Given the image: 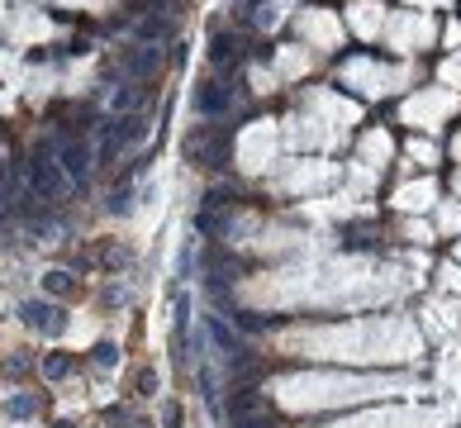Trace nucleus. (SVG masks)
<instances>
[{
    "instance_id": "nucleus-3",
    "label": "nucleus",
    "mask_w": 461,
    "mask_h": 428,
    "mask_svg": "<svg viewBox=\"0 0 461 428\" xmlns=\"http://www.w3.org/2000/svg\"><path fill=\"white\" fill-rule=\"evenodd\" d=\"M19 314H24V323L33 333H48V338H57V333L67 328V314H62L57 305H48V300H24Z\"/></svg>"
},
{
    "instance_id": "nucleus-1",
    "label": "nucleus",
    "mask_w": 461,
    "mask_h": 428,
    "mask_svg": "<svg viewBox=\"0 0 461 428\" xmlns=\"http://www.w3.org/2000/svg\"><path fill=\"white\" fill-rule=\"evenodd\" d=\"M29 190L38 195V200H48V205H62L67 200V171H62V162H57V148H33V158H29Z\"/></svg>"
},
{
    "instance_id": "nucleus-4",
    "label": "nucleus",
    "mask_w": 461,
    "mask_h": 428,
    "mask_svg": "<svg viewBox=\"0 0 461 428\" xmlns=\"http://www.w3.org/2000/svg\"><path fill=\"white\" fill-rule=\"evenodd\" d=\"M186 153L195 162H224V129H219V124H200V129L186 138Z\"/></svg>"
},
{
    "instance_id": "nucleus-6",
    "label": "nucleus",
    "mask_w": 461,
    "mask_h": 428,
    "mask_svg": "<svg viewBox=\"0 0 461 428\" xmlns=\"http://www.w3.org/2000/svg\"><path fill=\"white\" fill-rule=\"evenodd\" d=\"M228 409H233V424H238V419H247V414H262V400H257L252 385H238L233 400H228Z\"/></svg>"
},
{
    "instance_id": "nucleus-19",
    "label": "nucleus",
    "mask_w": 461,
    "mask_h": 428,
    "mask_svg": "<svg viewBox=\"0 0 461 428\" xmlns=\"http://www.w3.org/2000/svg\"><path fill=\"white\" fill-rule=\"evenodd\" d=\"M190 252H195V247L186 243V247H181V262H176V267H181V276H190Z\"/></svg>"
},
{
    "instance_id": "nucleus-20",
    "label": "nucleus",
    "mask_w": 461,
    "mask_h": 428,
    "mask_svg": "<svg viewBox=\"0 0 461 428\" xmlns=\"http://www.w3.org/2000/svg\"><path fill=\"white\" fill-rule=\"evenodd\" d=\"M53 428H77V424H72V419H57V424Z\"/></svg>"
},
{
    "instance_id": "nucleus-10",
    "label": "nucleus",
    "mask_w": 461,
    "mask_h": 428,
    "mask_svg": "<svg viewBox=\"0 0 461 428\" xmlns=\"http://www.w3.org/2000/svg\"><path fill=\"white\" fill-rule=\"evenodd\" d=\"M134 105H138V86L114 91V100H109V109H114V114H134Z\"/></svg>"
},
{
    "instance_id": "nucleus-15",
    "label": "nucleus",
    "mask_w": 461,
    "mask_h": 428,
    "mask_svg": "<svg viewBox=\"0 0 461 428\" xmlns=\"http://www.w3.org/2000/svg\"><path fill=\"white\" fill-rule=\"evenodd\" d=\"M228 195H233L228 186H214L210 195H205V210H219V205H228Z\"/></svg>"
},
{
    "instance_id": "nucleus-2",
    "label": "nucleus",
    "mask_w": 461,
    "mask_h": 428,
    "mask_svg": "<svg viewBox=\"0 0 461 428\" xmlns=\"http://www.w3.org/2000/svg\"><path fill=\"white\" fill-rule=\"evenodd\" d=\"M57 162H62V171H67V181H72V186H86L95 153L86 148L81 138H57Z\"/></svg>"
},
{
    "instance_id": "nucleus-14",
    "label": "nucleus",
    "mask_w": 461,
    "mask_h": 428,
    "mask_svg": "<svg viewBox=\"0 0 461 428\" xmlns=\"http://www.w3.org/2000/svg\"><path fill=\"white\" fill-rule=\"evenodd\" d=\"M95 362H100V367H114V362H119V348H114V343H95Z\"/></svg>"
},
{
    "instance_id": "nucleus-8",
    "label": "nucleus",
    "mask_w": 461,
    "mask_h": 428,
    "mask_svg": "<svg viewBox=\"0 0 461 428\" xmlns=\"http://www.w3.org/2000/svg\"><path fill=\"white\" fill-rule=\"evenodd\" d=\"M33 409H38V395H10L5 400V414L10 419H33Z\"/></svg>"
},
{
    "instance_id": "nucleus-9",
    "label": "nucleus",
    "mask_w": 461,
    "mask_h": 428,
    "mask_svg": "<svg viewBox=\"0 0 461 428\" xmlns=\"http://www.w3.org/2000/svg\"><path fill=\"white\" fill-rule=\"evenodd\" d=\"M43 376H48V381H62V376H72V357H67V352H53V357H43Z\"/></svg>"
},
{
    "instance_id": "nucleus-7",
    "label": "nucleus",
    "mask_w": 461,
    "mask_h": 428,
    "mask_svg": "<svg viewBox=\"0 0 461 428\" xmlns=\"http://www.w3.org/2000/svg\"><path fill=\"white\" fill-rule=\"evenodd\" d=\"M153 67H157V48H138L134 57H124V72L129 77H148Z\"/></svg>"
},
{
    "instance_id": "nucleus-17",
    "label": "nucleus",
    "mask_w": 461,
    "mask_h": 428,
    "mask_svg": "<svg viewBox=\"0 0 461 428\" xmlns=\"http://www.w3.org/2000/svg\"><path fill=\"white\" fill-rule=\"evenodd\" d=\"M138 395H157V376H153V372L138 376Z\"/></svg>"
},
{
    "instance_id": "nucleus-11",
    "label": "nucleus",
    "mask_w": 461,
    "mask_h": 428,
    "mask_svg": "<svg viewBox=\"0 0 461 428\" xmlns=\"http://www.w3.org/2000/svg\"><path fill=\"white\" fill-rule=\"evenodd\" d=\"M43 291L48 295H72V271H48V276H43Z\"/></svg>"
},
{
    "instance_id": "nucleus-12",
    "label": "nucleus",
    "mask_w": 461,
    "mask_h": 428,
    "mask_svg": "<svg viewBox=\"0 0 461 428\" xmlns=\"http://www.w3.org/2000/svg\"><path fill=\"white\" fill-rule=\"evenodd\" d=\"M166 33H171V24L157 20V15H148V20L138 24V38H148V43H153V38H166Z\"/></svg>"
},
{
    "instance_id": "nucleus-18",
    "label": "nucleus",
    "mask_w": 461,
    "mask_h": 428,
    "mask_svg": "<svg viewBox=\"0 0 461 428\" xmlns=\"http://www.w3.org/2000/svg\"><path fill=\"white\" fill-rule=\"evenodd\" d=\"M162 424L166 428H181V404H166V409H162Z\"/></svg>"
},
{
    "instance_id": "nucleus-13",
    "label": "nucleus",
    "mask_w": 461,
    "mask_h": 428,
    "mask_svg": "<svg viewBox=\"0 0 461 428\" xmlns=\"http://www.w3.org/2000/svg\"><path fill=\"white\" fill-rule=\"evenodd\" d=\"M210 57H214L219 67H224V62H228V57H238V43H233V38H224V33H219V38H214V48H210Z\"/></svg>"
},
{
    "instance_id": "nucleus-16",
    "label": "nucleus",
    "mask_w": 461,
    "mask_h": 428,
    "mask_svg": "<svg viewBox=\"0 0 461 428\" xmlns=\"http://www.w3.org/2000/svg\"><path fill=\"white\" fill-rule=\"evenodd\" d=\"M233 428H276V424H272V414H247V419H238Z\"/></svg>"
},
{
    "instance_id": "nucleus-5",
    "label": "nucleus",
    "mask_w": 461,
    "mask_h": 428,
    "mask_svg": "<svg viewBox=\"0 0 461 428\" xmlns=\"http://www.w3.org/2000/svg\"><path fill=\"white\" fill-rule=\"evenodd\" d=\"M233 105V86H219V81H205V86H195V114H205V119H219L224 109Z\"/></svg>"
}]
</instances>
